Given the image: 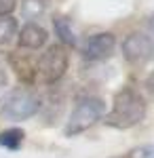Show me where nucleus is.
<instances>
[{
    "instance_id": "obj_1",
    "label": "nucleus",
    "mask_w": 154,
    "mask_h": 158,
    "mask_svg": "<svg viewBox=\"0 0 154 158\" xmlns=\"http://www.w3.org/2000/svg\"><path fill=\"white\" fill-rule=\"evenodd\" d=\"M143 118H146V99L135 89L122 86L114 95L112 110L106 114L104 122L112 129L125 131V129H133L135 124H139Z\"/></svg>"
},
{
    "instance_id": "obj_2",
    "label": "nucleus",
    "mask_w": 154,
    "mask_h": 158,
    "mask_svg": "<svg viewBox=\"0 0 154 158\" xmlns=\"http://www.w3.org/2000/svg\"><path fill=\"white\" fill-rule=\"evenodd\" d=\"M40 108H42V101L38 97V93L25 86L11 89L0 97V116L11 122L28 120L34 114H38Z\"/></svg>"
},
{
    "instance_id": "obj_3",
    "label": "nucleus",
    "mask_w": 154,
    "mask_h": 158,
    "mask_svg": "<svg viewBox=\"0 0 154 158\" xmlns=\"http://www.w3.org/2000/svg\"><path fill=\"white\" fill-rule=\"evenodd\" d=\"M106 114V103L101 97H95V95H87L80 97L76 101V106L72 110L68 124L63 129L66 135H78L84 133L87 129H91L97 120H101Z\"/></svg>"
},
{
    "instance_id": "obj_4",
    "label": "nucleus",
    "mask_w": 154,
    "mask_h": 158,
    "mask_svg": "<svg viewBox=\"0 0 154 158\" xmlns=\"http://www.w3.org/2000/svg\"><path fill=\"white\" fill-rule=\"evenodd\" d=\"M68 63H70V57H68V51L61 44H51L42 55L40 59L36 61V68H38V74L42 76V80L47 85H55L59 82L61 78L68 72Z\"/></svg>"
},
{
    "instance_id": "obj_5",
    "label": "nucleus",
    "mask_w": 154,
    "mask_h": 158,
    "mask_svg": "<svg viewBox=\"0 0 154 158\" xmlns=\"http://www.w3.org/2000/svg\"><path fill=\"white\" fill-rule=\"evenodd\" d=\"M122 55L133 65H143L154 55V40L148 34L133 32L122 40Z\"/></svg>"
},
{
    "instance_id": "obj_6",
    "label": "nucleus",
    "mask_w": 154,
    "mask_h": 158,
    "mask_svg": "<svg viewBox=\"0 0 154 158\" xmlns=\"http://www.w3.org/2000/svg\"><path fill=\"white\" fill-rule=\"evenodd\" d=\"M116 47V38L112 32H99L91 36L83 47V55L91 61H101L112 55V51Z\"/></svg>"
},
{
    "instance_id": "obj_7",
    "label": "nucleus",
    "mask_w": 154,
    "mask_h": 158,
    "mask_svg": "<svg viewBox=\"0 0 154 158\" xmlns=\"http://www.w3.org/2000/svg\"><path fill=\"white\" fill-rule=\"evenodd\" d=\"M47 40H49V32L42 27V25L34 23V21L25 23L24 27L19 30V34H17L19 47H21V49H30V51L42 49V47L47 44Z\"/></svg>"
},
{
    "instance_id": "obj_8",
    "label": "nucleus",
    "mask_w": 154,
    "mask_h": 158,
    "mask_svg": "<svg viewBox=\"0 0 154 158\" xmlns=\"http://www.w3.org/2000/svg\"><path fill=\"white\" fill-rule=\"evenodd\" d=\"M9 63L13 65V70L17 74V78L24 82V85H34L36 80V74H38V68H36V63L32 59H28L24 55H19V53H11L9 55Z\"/></svg>"
},
{
    "instance_id": "obj_9",
    "label": "nucleus",
    "mask_w": 154,
    "mask_h": 158,
    "mask_svg": "<svg viewBox=\"0 0 154 158\" xmlns=\"http://www.w3.org/2000/svg\"><path fill=\"white\" fill-rule=\"evenodd\" d=\"M53 30H55V34L59 38L61 47H63V44H66V47H74V44H76V34H74V30H72V21L66 15H55V17H53Z\"/></svg>"
},
{
    "instance_id": "obj_10",
    "label": "nucleus",
    "mask_w": 154,
    "mask_h": 158,
    "mask_svg": "<svg viewBox=\"0 0 154 158\" xmlns=\"http://www.w3.org/2000/svg\"><path fill=\"white\" fill-rule=\"evenodd\" d=\"M19 34V23H17V19L15 17H0V44L2 47H6V44H11L13 40L17 38Z\"/></svg>"
},
{
    "instance_id": "obj_11",
    "label": "nucleus",
    "mask_w": 154,
    "mask_h": 158,
    "mask_svg": "<svg viewBox=\"0 0 154 158\" xmlns=\"http://www.w3.org/2000/svg\"><path fill=\"white\" fill-rule=\"evenodd\" d=\"M24 139H25V133L21 129H17V127L4 129V131L0 133V146L6 148V150H19L21 143H24Z\"/></svg>"
},
{
    "instance_id": "obj_12",
    "label": "nucleus",
    "mask_w": 154,
    "mask_h": 158,
    "mask_svg": "<svg viewBox=\"0 0 154 158\" xmlns=\"http://www.w3.org/2000/svg\"><path fill=\"white\" fill-rule=\"evenodd\" d=\"M42 11H45V2L42 0H24L21 2V13H24V17H28V19L38 17Z\"/></svg>"
},
{
    "instance_id": "obj_13",
    "label": "nucleus",
    "mask_w": 154,
    "mask_h": 158,
    "mask_svg": "<svg viewBox=\"0 0 154 158\" xmlns=\"http://www.w3.org/2000/svg\"><path fill=\"white\" fill-rule=\"evenodd\" d=\"M129 158H154V146H142L131 150Z\"/></svg>"
},
{
    "instance_id": "obj_14",
    "label": "nucleus",
    "mask_w": 154,
    "mask_h": 158,
    "mask_svg": "<svg viewBox=\"0 0 154 158\" xmlns=\"http://www.w3.org/2000/svg\"><path fill=\"white\" fill-rule=\"evenodd\" d=\"M17 6V0H0V17H9Z\"/></svg>"
},
{
    "instance_id": "obj_15",
    "label": "nucleus",
    "mask_w": 154,
    "mask_h": 158,
    "mask_svg": "<svg viewBox=\"0 0 154 158\" xmlns=\"http://www.w3.org/2000/svg\"><path fill=\"white\" fill-rule=\"evenodd\" d=\"M4 85H6V72H4V70L0 68V89H2Z\"/></svg>"
},
{
    "instance_id": "obj_16",
    "label": "nucleus",
    "mask_w": 154,
    "mask_h": 158,
    "mask_svg": "<svg viewBox=\"0 0 154 158\" xmlns=\"http://www.w3.org/2000/svg\"><path fill=\"white\" fill-rule=\"evenodd\" d=\"M146 85H148V89H150V91H154V74L148 78V82H146Z\"/></svg>"
},
{
    "instance_id": "obj_17",
    "label": "nucleus",
    "mask_w": 154,
    "mask_h": 158,
    "mask_svg": "<svg viewBox=\"0 0 154 158\" xmlns=\"http://www.w3.org/2000/svg\"><path fill=\"white\" fill-rule=\"evenodd\" d=\"M148 25H150V30H152V32H154V15H152V17H150V21H148Z\"/></svg>"
},
{
    "instance_id": "obj_18",
    "label": "nucleus",
    "mask_w": 154,
    "mask_h": 158,
    "mask_svg": "<svg viewBox=\"0 0 154 158\" xmlns=\"http://www.w3.org/2000/svg\"><path fill=\"white\" fill-rule=\"evenodd\" d=\"M42 2H45V0H42Z\"/></svg>"
}]
</instances>
